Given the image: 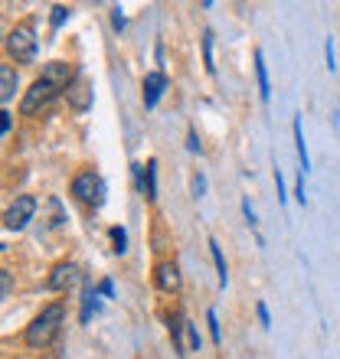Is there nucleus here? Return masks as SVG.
Returning <instances> with one entry per match:
<instances>
[{"label":"nucleus","instance_id":"nucleus-26","mask_svg":"<svg viewBox=\"0 0 340 359\" xmlns=\"http://www.w3.org/2000/svg\"><path fill=\"white\" fill-rule=\"evenodd\" d=\"M0 131H4V134L10 131V111H4V114H0Z\"/></svg>","mask_w":340,"mask_h":359},{"label":"nucleus","instance_id":"nucleus-3","mask_svg":"<svg viewBox=\"0 0 340 359\" xmlns=\"http://www.w3.org/2000/svg\"><path fill=\"white\" fill-rule=\"evenodd\" d=\"M4 46H7V53L17 62H33V56H37V36H33V27H13L7 33V39H4Z\"/></svg>","mask_w":340,"mask_h":359},{"label":"nucleus","instance_id":"nucleus-11","mask_svg":"<svg viewBox=\"0 0 340 359\" xmlns=\"http://www.w3.org/2000/svg\"><path fill=\"white\" fill-rule=\"evenodd\" d=\"M17 92V72L10 66H0V98L10 102V95Z\"/></svg>","mask_w":340,"mask_h":359},{"label":"nucleus","instance_id":"nucleus-15","mask_svg":"<svg viewBox=\"0 0 340 359\" xmlns=\"http://www.w3.org/2000/svg\"><path fill=\"white\" fill-rule=\"evenodd\" d=\"M144 177H148V193H144V196L148 199H157V183H154V180H157V163H148V170H144Z\"/></svg>","mask_w":340,"mask_h":359},{"label":"nucleus","instance_id":"nucleus-21","mask_svg":"<svg viewBox=\"0 0 340 359\" xmlns=\"http://www.w3.org/2000/svg\"><path fill=\"white\" fill-rule=\"evenodd\" d=\"M324 56H327V69H337V66H334V39H327V46H324Z\"/></svg>","mask_w":340,"mask_h":359},{"label":"nucleus","instance_id":"nucleus-18","mask_svg":"<svg viewBox=\"0 0 340 359\" xmlns=\"http://www.w3.org/2000/svg\"><path fill=\"white\" fill-rule=\"evenodd\" d=\"M69 13H72L69 7H53V27H63L69 20Z\"/></svg>","mask_w":340,"mask_h":359},{"label":"nucleus","instance_id":"nucleus-14","mask_svg":"<svg viewBox=\"0 0 340 359\" xmlns=\"http://www.w3.org/2000/svg\"><path fill=\"white\" fill-rule=\"evenodd\" d=\"M98 313V294L89 287V294H85V304H82V323H89Z\"/></svg>","mask_w":340,"mask_h":359},{"label":"nucleus","instance_id":"nucleus-16","mask_svg":"<svg viewBox=\"0 0 340 359\" xmlns=\"http://www.w3.org/2000/svg\"><path fill=\"white\" fill-rule=\"evenodd\" d=\"M203 62H207L209 72H216V66H213V33H203Z\"/></svg>","mask_w":340,"mask_h":359},{"label":"nucleus","instance_id":"nucleus-28","mask_svg":"<svg viewBox=\"0 0 340 359\" xmlns=\"http://www.w3.org/2000/svg\"><path fill=\"white\" fill-rule=\"evenodd\" d=\"M190 151H200V141H197V131H190V144H187Z\"/></svg>","mask_w":340,"mask_h":359},{"label":"nucleus","instance_id":"nucleus-27","mask_svg":"<svg viewBox=\"0 0 340 359\" xmlns=\"http://www.w3.org/2000/svg\"><path fill=\"white\" fill-rule=\"evenodd\" d=\"M0 281H4V297L10 294V271H0Z\"/></svg>","mask_w":340,"mask_h":359},{"label":"nucleus","instance_id":"nucleus-25","mask_svg":"<svg viewBox=\"0 0 340 359\" xmlns=\"http://www.w3.org/2000/svg\"><path fill=\"white\" fill-rule=\"evenodd\" d=\"M259 320H262V327H268V307H265V304H259Z\"/></svg>","mask_w":340,"mask_h":359},{"label":"nucleus","instance_id":"nucleus-4","mask_svg":"<svg viewBox=\"0 0 340 359\" xmlns=\"http://www.w3.org/2000/svg\"><path fill=\"white\" fill-rule=\"evenodd\" d=\"M72 196L82 199V203H92V206H102L105 203V180L98 173L85 170L72 180Z\"/></svg>","mask_w":340,"mask_h":359},{"label":"nucleus","instance_id":"nucleus-20","mask_svg":"<svg viewBox=\"0 0 340 359\" xmlns=\"http://www.w3.org/2000/svg\"><path fill=\"white\" fill-rule=\"evenodd\" d=\"M203 193H207V177L197 173V180H193V196H203Z\"/></svg>","mask_w":340,"mask_h":359},{"label":"nucleus","instance_id":"nucleus-12","mask_svg":"<svg viewBox=\"0 0 340 359\" xmlns=\"http://www.w3.org/2000/svg\"><path fill=\"white\" fill-rule=\"evenodd\" d=\"M294 144H298V157H301V173H308V170H311V163H308V147H304L301 114H294Z\"/></svg>","mask_w":340,"mask_h":359},{"label":"nucleus","instance_id":"nucleus-9","mask_svg":"<svg viewBox=\"0 0 340 359\" xmlns=\"http://www.w3.org/2000/svg\"><path fill=\"white\" fill-rule=\"evenodd\" d=\"M76 281H79V268L72 262H63V265H56L53 274H49V287L53 291H69Z\"/></svg>","mask_w":340,"mask_h":359},{"label":"nucleus","instance_id":"nucleus-23","mask_svg":"<svg viewBox=\"0 0 340 359\" xmlns=\"http://www.w3.org/2000/svg\"><path fill=\"white\" fill-rule=\"evenodd\" d=\"M98 291H102L105 297H115V284L112 281H102V284H98Z\"/></svg>","mask_w":340,"mask_h":359},{"label":"nucleus","instance_id":"nucleus-22","mask_svg":"<svg viewBox=\"0 0 340 359\" xmlns=\"http://www.w3.org/2000/svg\"><path fill=\"white\" fill-rule=\"evenodd\" d=\"M242 212H246V219H249V226H259V222H255V209L249 206V199H242Z\"/></svg>","mask_w":340,"mask_h":359},{"label":"nucleus","instance_id":"nucleus-2","mask_svg":"<svg viewBox=\"0 0 340 359\" xmlns=\"http://www.w3.org/2000/svg\"><path fill=\"white\" fill-rule=\"evenodd\" d=\"M63 330V304H49L46 311H39V317H33V323L27 327V343L33 350H43L59 337Z\"/></svg>","mask_w":340,"mask_h":359},{"label":"nucleus","instance_id":"nucleus-7","mask_svg":"<svg viewBox=\"0 0 340 359\" xmlns=\"http://www.w3.org/2000/svg\"><path fill=\"white\" fill-rule=\"evenodd\" d=\"M167 76L164 72H148L144 76V108H154V104L161 102V95L167 92Z\"/></svg>","mask_w":340,"mask_h":359},{"label":"nucleus","instance_id":"nucleus-17","mask_svg":"<svg viewBox=\"0 0 340 359\" xmlns=\"http://www.w3.org/2000/svg\"><path fill=\"white\" fill-rule=\"evenodd\" d=\"M124 242H128L124 229H122V226H115V229H112V245H115V252H118V255L124 252Z\"/></svg>","mask_w":340,"mask_h":359},{"label":"nucleus","instance_id":"nucleus-10","mask_svg":"<svg viewBox=\"0 0 340 359\" xmlns=\"http://www.w3.org/2000/svg\"><path fill=\"white\" fill-rule=\"evenodd\" d=\"M255 76H259V92H262V102L272 98V86H268V69H265L262 53H255Z\"/></svg>","mask_w":340,"mask_h":359},{"label":"nucleus","instance_id":"nucleus-13","mask_svg":"<svg viewBox=\"0 0 340 359\" xmlns=\"http://www.w3.org/2000/svg\"><path fill=\"white\" fill-rule=\"evenodd\" d=\"M209 252H213V262H216V271H219V287H226L229 274H226V258H223V252H219L216 238H209Z\"/></svg>","mask_w":340,"mask_h":359},{"label":"nucleus","instance_id":"nucleus-5","mask_svg":"<svg viewBox=\"0 0 340 359\" xmlns=\"http://www.w3.org/2000/svg\"><path fill=\"white\" fill-rule=\"evenodd\" d=\"M33 212H37V196H17L13 206L4 212V226H7L10 232H20V229L33 219Z\"/></svg>","mask_w":340,"mask_h":359},{"label":"nucleus","instance_id":"nucleus-24","mask_svg":"<svg viewBox=\"0 0 340 359\" xmlns=\"http://www.w3.org/2000/svg\"><path fill=\"white\" fill-rule=\"evenodd\" d=\"M275 187H278V199L285 203V183H282V173L275 170Z\"/></svg>","mask_w":340,"mask_h":359},{"label":"nucleus","instance_id":"nucleus-8","mask_svg":"<svg viewBox=\"0 0 340 359\" xmlns=\"http://www.w3.org/2000/svg\"><path fill=\"white\" fill-rule=\"evenodd\" d=\"M154 281H157L161 291L177 294L180 291V268L174 265V262H161V265L154 268Z\"/></svg>","mask_w":340,"mask_h":359},{"label":"nucleus","instance_id":"nucleus-29","mask_svg":"<svg viewBox=\"0 0 340 359\" xmlns=\"http://www.w3.org/2000/svg\"><path fill=\"white\" fill-rule=\"evenodd\" d=\"M112 20H115V29H122V27H124V17H122V10H115V17H112Z\"/></svg>","mask_w":340,"mask_h":359},{"label":"nucleus","instance_id":"nucleus-1","mask_svg":"<svg viewBox=\"0 0 340 359\" xmlns=\"http://www.w3.org/2000/svg\"><path fill=\"white\" fill-rule=\"evenodd\" d=\"M76 69H72V62H63V59H56V62H46L43 66V72H39V79L30 86V92L23 95V102H20V111L23 114H33L39 111L43 104H49L53 98H56L59 92H66L72 82H76Z\"/></svg>","mask_w":340,"mask_h":359},{"label":"nucleus","instance_id":"nucleus-6","mask_svg":"<svg viewBox=\"0 0 340 359\" xmlns=\"http://www.w3.org/2000/svg\"><path fill=\"white\" fill-rule=\"evenodd\" d=\"M66 98H69V104H72L76 111H85V108H92V82L79 76L76 82L66 88Z\"/></svg>","mask_w":340,"mask_h":359},{"label":"nucleus","instance_id":"nucleus-19","mask_svg":"<svg viewBox=\"0 0 340 359\" xmlns=\"http://www.w3.org/2000/svg\"><path fill=\"white\" fill-rule=\"evenodd\" d=\"M207 323H209V333H213V343L219 346V343H223V337H219V323H216V313H213V311L207 313Z\"/></svg>","mask_w":340,"mask_h":359}]
</instances>
